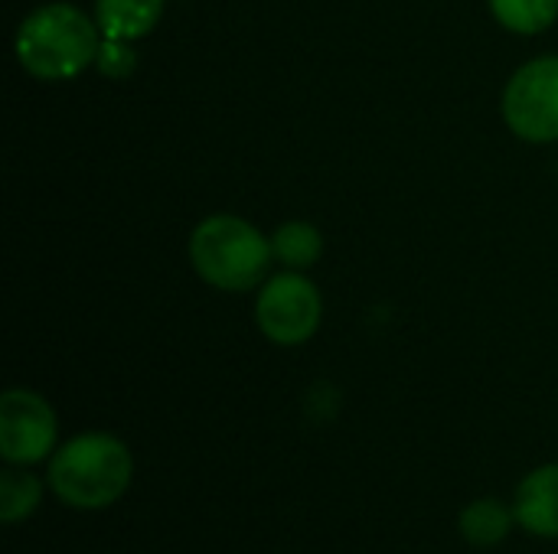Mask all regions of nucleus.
Instances as JSON below:
<instances>
[{
  "label": "nucleus",
  "instance_id": "nucleus-1",
  "mask_svg": "<svg viewBox=\"0 0 558 554\" xmlns=\"http://www.w3.org/2000/svg\"><path fill=\"white\" fill-rule=\"evenodd\" d=\"M134 480V457L128 444L105 431H85L49 457L46 483L59 503L78 513L114 506Z\"/></svg>",
  "mask_w": 558,
  "mask_h": 554
},
{
  "label": "nucleus",
  "instance_id": "nucleus-2",
  "mask_svg": "<svg viewBox=\"0 0 558 554\" xmlns=\"http://www.w3.org/2000/svg\"><path fill=\"white\" fill-rule=\"evenodd\" d=\"M101 29L72 3H43L16 29V59L39 82L85 72L101 49Z\"/></svg>",
  "mask_w": 558,
  "mask_h": 554
},
{
  "label": "nucleus",
  "instance_id": "nucleus-3",
  "mask_svg": "<svg viewBox=\"0 0 558 554\" xmlns=\"http://www.w3.org/2000/svg\"><path fill=\"white\" fill-rule=\"evenodd\" d=\"M271 258V238L239 216H209L190 235L196 274L219 291H252Z\"/></svg>",
  "mask_w": 558,
  "mask_h": 554
},
{
  "label": "nucleus",
  "instance_id": "nucleus-4",
  "mask_svg": "<svg viewBox=\"0 0 558 554\" xmlns=\"http://www.w3.org/2000/svg\"><path fill=\"white\" fill-rule=\"evenodd\" d=\"M504 118L530 144L558 140V56H539L513 72L504 91Z\"/></svg>",
  "mask_w": 558,
  "mask_h": 554
},
{
  "label": "nucleus",
  "instance_id": "nucleus-5",
  "mask_svg": "<svg viewBox=\"0 0 558 554\" xmlns=\"http://www.w3.org/2000/svg\"><path fill=\"white\" fill-rule=\"evenodd\" d=\"M320 317H324L320 291L314 287V281H307L298 271H284L271 278L255 304L258 330L278 346L307 343L317 333Z\"/></svg>",
  "mask_w": 558,
  "mask_h": 554
},
{
  "label": "nucleus",
  "instance_id": "nucleus-6",
  "mask_svg": "<svg viewBox=\"0 0 558 554\" xmlns=\"http://www.w3.org/2000/svg\"><path fill=\"white\" fill-rule=\"evenodd\" d=\"M56 441L52 405L29 389H7L0 398V457L13 467H33L56 454Z\"/></svg>",
  "mask_w": 558,
  "mask_h": 554
},
{
  "label": "nucleus",
  "instance_id": "nucleus-7",
  "mask_svg": "<svg viewBox=\"0 0 558 554\" xmlns=\"http://www.w3.org/2000/svg\"><path fill=\"white\" fill-rule=\"evenodd\" d=\"M517 526L536 539H558V464L536 467L513 496Z\"/></svg>",
  "mask_w": 558,
  "mask_h": 554
},
{
  "label": "nucleus",
  "instance_id": "nucleus-8",
  "mask_svg": "<svg viewBox=\"0 0 558 554\" xmlns=\"http://www.w3.org/2000/svg\"><path fill=\"white\" fill-rule=\"evenodd\" d=\"M163 13V0H95V23L105 39L134 42L147 36Z\"/></svg>",
  "mask_w": 558,
  "mask_h": 554
},
{
  "label": "nucleus",
  "instance_id": "nucleus-9",
  "mask_svg": "<svg viewBox=\"0 0 558 554\" xmlns=\"http://www.w3.org/2000/svg\"><path fill=\"white\" fill-rule=\"evenodd\" d=\"M513 526H517V513H513V506H507L500 500H474L458 516L461 539L474 549L504 545L510 539Z\"/></svg>",
  "mask_w": 558,
  "mask_h": 554
},
{
  "label": "nucleus",
  "instance_id": "nucleus-10",
  "mask_svg": "<svg viewBox=\"0 0 558 554\" xmlns=\"http://www.w3.org/2000/svg\"><path fill=\"white\" fill-rule=\"evenodd\" d=\"M43 506V480L29 473V467L7 464L0 473V522L20 526L36 516Z\"/></svg>",
  "mask_w": 558,
  "mask_h": 554
},
{
  "label": "nucleus",
  "instance_id": "nucleus-11",
  "mask_svg": "<svg viewBox=\"0 0 558 554\" xmlns=\"http://www.w3.org/2000/svg\"><path fill=\"white\" fill-rule=\"evenodd\" d=\"M320 251H324V238L307 222H288L271 235V255L294 271L311 268L320 258Z\"/></svg>",
  "mask_w": 558,
  "mask_h": 554
},
{
  "label": "nucleus",
  "instance_id": "nucleus-12",
  "mask_svg": "<svg viewBox=\"0 0 558 554\" xmlns=\"http://www.w3.org/2000/svg\"><path fill=\"white\" fill-rule=\"evenodd\" d=\"M497 23L510 33L536 36L549 29L558 16V0H487Z\"/></svg>",
  "mask_w": 558,
  "mask_h": 554
},
{
  "label": "nucleus",
  "instance_id": "nucleus-13",
  "mask_svg": "<svg viewBox=\"0 0 558 554\" xmlns=\"http://www.w3.org/2000/svg\"><path fill=\"white\" fill-rule=\"evenodd\" d=\"M95 62L108 78H124L134 69V52H131V46L124 39H105Z\"/></svg>",
  "mask_w": 558,
  "mask_h": 554
}]
</instances>
